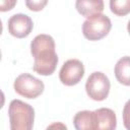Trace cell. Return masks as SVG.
Returning a JSON list of instances; mask_svg holds the SVG:
<instances>
[{
  "mask_svg": "<svg viewBox=\"0 0 130 130\" xmlns=\"http://www.w3.org/2000/svg\"><path fill=\"white\" fill-rule=\"evenodd\" d=\"M30 53L35 59L34 70L44 76L51 75L58 64L54 39L46 34L38 35L30 43Z\"/></svg>",
  "mask_w": 130,
  "mask_h": 130,
  "instance_id": "6da1fadb",
  "label": "cell"
},
{
  "mask_svg": "<svg viewBox=\"0 0 130 130\" xmlns=\"http://www.w3.org/2000/svg\"><path fill=\"white\" fill-rule=\"evenodd\" d=\"M10 130H31L35 120L34 108L20 100H13L8 107Z\"/></svg>",
  "mask_w": 130,
  "mask_h": 130,
  "instance_id": "7a4b0ae2",
  "label": "cell"
},
{
  "mask_svg": "<svg viewBox=\"0 0 130 130\" xmlns=\"http://www.w3.org/2000/svg\"><path fill=\"white\" fill-rule=\"evenodd\" d=\"M112 28L111 19L105 14H96L86 18L82 24V34L89 41L105 38Z\"/></svg>",
  "mask_w": 130,
  "mask_h": 130,
  "instance_id": "3957f363",
  "label": "cell"
},
{
  "mask_svg": "<svg viewBox=\"0 0 130 130\" xmlns=\"http://www.w3.org/2000/svg\"><path fill=\"white\" fill-rule=\"evenodd\" d=\"M13 87L16 93L26 99H36L44 91V82L29 73L19 74L13 83Z\"/></svg>",
  "mask_w": 130,
  "mask_h": 130,
  "instance_id": "277c9868",
  "label": "cell"
},
{
  "mask_svg": "<svg viewBox=\"0 0 130 130\" xmlns=\"http://www.w3.org/2000/svg\"><path fill=\"white\" fill-rule=\"evenodd\" d=\"M110 87L111 83L108 76L101 71L92 72L85 82L86 93L93 101L106 100L109 95Z\"/></svg>",
  "mask_w": 130,
  "mask_h": 130,
  "instance_id": "5b68a950",
  "label": "cell"
},
{
  "mask_svg": "<svg viewBox=\"0 0 130 130\" xmlns=\"http://www.w3.org/2000/svg\"><path fill=\"white\" fill-rule=\"evenodd\" d=\"M84 75V66L81 61L77 59L67 60L61 67L59 72L60 81L67 85L72 86L77 84Z\"/></svg>",
  "mask_w": 130,
  "mask_h": 130,
  "instance_id": "8992f818",
  "label": "cell"
},
{
  "mask_svg": "<svg viewBox=\"0 0 130 130\" xmlns=\"http://www.w3.org/2000/svg\"><path fill=\"white\" fill-rule=\"evenodd\" d=\"M32 27V20L26 14L16 13L8 19V31L11 36L18 39L26 38L31 32Z\"/></svg>",
  "mask_w": 130,
  "mask_h": 130,
  "instance_id": "52a82bcc",
  "label": "cell"
},
{
  "mask_svg": "<svg viewBox=\"0 0 130 130\" xmlns=\"http://www.w3.org/2000/svg\"><path fill=\"white\" fill-rule=\"evenodd\" d=\"M117 126L116 114L109 108L93 111V130H115Z\"/></svg>",
  "mask_w": 130,
  "mask_h": 130,
  "instance_id": "ba28073f",
  "label": "cell"
},
{
  "mask_svg": "<svg viewBox=\"0 0 130 130\" xmlns=\"http://www.w3.org/2000/svg\"><path fill=\"white\" fill-rule=\"evenodd\" d=\"M76 10L84 17L88 18L96 14H102L104 10V1L102 0H77L75 2Z\"/></svg>",
  "mask_w": 130,
  "mask_h": 130,
  "instance_id": "9c48e42d",
  "label": "cell"
},
{
  "mask_svg": "<svg viewBox=\"0 0 130 130\" xmlns=\"http://www.w3.org/2000/svg\"><path fill=\"white\" fill-rule=\"evenodd\" d=\"M115 76L124 85L130 86V56H124L115 65Z\"/></svg>",
  "mask_w": 130,
  "mask_h": 130,
  "instance_id": "30bf717a",
  "label": "cell"
},
{
  "mask_svg": "<svg viewBox=\"0 0 130 130\" xmlns=\"http://www.w3.org/2000/svg\"><path fill=\"white\" fill-rule=\"evenodd\" d=\"M76 130H93V111H79L73 118Z\"/></svg>",
  "mask_w": 130,
  "mask_h": 130,
  "instance_id": "8fae6325",
  "label": "cell"
},
{
  "mask_svg": "<svg viewBox=\"0 0 130 130\" xmlns=\"http://www.w3.org/2000/svg\"><path fill=\"white\" fill-rule=\"evenodd\" d=\"M110 8L114 14L124 16L130 12V0H111Z\"/></svg>",
  "mask_w": 130,
  "mask_h": 130,
  "instance_id": "7c38bea8",
  "label": "cell"
},
{
  "mask_svg": "<svg viewBox=\"0 0 130 130\" xmlns=\"http://www.w3.org/2000/svg\"><path fill=\"white\" fill-rule=\"evenodd\" d=\"M48 1L47 0H38V1H25V5L27 6L28 9L32 10V11H41L46 5H47Z\"/></svg>",
  "mask_w": 130,
  "mask_h": 130,
  "instance_id": "4fadbf2b",
  "label": "cell"
},
{
  "mask_svg": "<svg viewBox=\"0 0 130 130\" xmlns=\"http://www.w3.org/2000/svg\"><path fill=\"white\" fill-rule=\"evenodd\" d=\"M123 124L127 130H130V100H128L123 109Z\"/></svg>",
  "mask_w": 130,
  "mask_h": 130,
  "instance_id": "5bb4252c",
  "label": "cell"
},
{
  "mask_svg": "<svg viewBox=\"0 0 130 130\" xmlns=\"http://www.w3.org/2000/svg\"><path fill=\"white\" fill-rule=\"evenodd\" d=\"M16 4V1H1L0 2V10L1 11H7V10H10L13 8V6Z\"/></svg>",
  "mask_w": 130,
  "mask_h": 130,
  "instance_id": "9a60e30c",
  "label": "cell"
},
{
  "mask_svg": "<svg viewBox=\"0 0 130 130\" xmlns=\"http://www.w3.org/2000/svg\"><path fill=\"white\" fill-rule=\"evenodd\" d=\"M46 130H68V129L65 124H63L61 122H55V123L50 124L46 128Z\"/></svg>",
  "mask_w": 130,
  "mask_h": 130,
  "instance_id": "2e32d148",
  "label": "cell"
},
{
  "mask_svg": "<svg viewBox=\"0 0 130 130\" xmlns=\"http://www.w3.org/2000/svg\"><path fill=\"white\" fill-rule=\"evenodd\" d=\"M127 30H128V32L130 35V20L128 21V24H127Z\"/></svg>",
  "mask_w": 130,
  "mask_h": 130,
  "instance_id": "e0dca14e",
  "label": "cell"
}]
</instances>
